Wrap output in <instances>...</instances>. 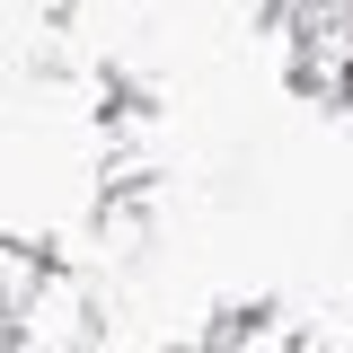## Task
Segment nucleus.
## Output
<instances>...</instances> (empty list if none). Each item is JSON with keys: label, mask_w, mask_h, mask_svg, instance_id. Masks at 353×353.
I'll return each instance as SVG.
<instances>
[{"label": "nucleus", "mask_w": 353, "mask_h": 353, "mask_svg": "<svg viewBox=\"0 0 353 353\" xmlns=\"http://www.w3.org/2000/svg\"><path fill=\"white\" fill-rule=\"evenodd\" d=\"M345 88H353V80H345Z\"/></svg>", "instance_id": "obj_1"}]
</instances>
